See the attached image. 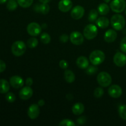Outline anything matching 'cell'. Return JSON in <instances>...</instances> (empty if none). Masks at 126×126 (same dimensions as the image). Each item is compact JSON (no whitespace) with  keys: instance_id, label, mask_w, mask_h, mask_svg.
I'll return each mask as SVG.
<instances>
[{"instance_id":"obj_1","label":"cell","mask_w":126,"mask_h":126,"mask_svg":"<svg viewBox=\"0 0 126 126\" xmlns=\"http://www.w3.org/2000/svg\"><path fill=\"white\" fill-rule=\"evenodd\" d=\"M111 25L114 30L118 31L122 30L126 25V20L123 16L117 14L112 16L110 20Z\"/></svg>"},{"instance_id":"obj_2","label":"cell","mask_w":126,"mask_h":126,"mask_svg":"<svg viewBox=\"0 0 126 126\" xmlns=\"http://www.w3.org/2000/svg\"><path fill=\"white\" fill-rule=\"evenodd\" d=\"M105 55L100 50H95L91 52L89 56V60L94 65H99L104 62Z\"/></svg>"},{"instance_id":"obj_3","label":"cell","mask_w":126,"mask_h":126,"mask_svg":"<svg viewBox=\"0 0 126 126\" xmlns=\"http://www.w3.org/2000/svg\"><path fill=\"white\" fill-rule=\"evenodd\" d=\"M27 49V46L22 41H17L11 46L12 53L16 57H20L25 54Z\"/></svg>"},{"instance_id":"obj_4","label":"cell","mask_w":126,"mask_h":126,"mask_svg":"<svg viewBox=\"0 0 126 126\" xmlns=\"http://www.w3.org/2000/svg\"><path fill=\"white\" fill-rule=\"evenodd\" d=\"M97 81L98 84L103 87H107L110 86L112 82L111 75L106 71H102L98 73L97 78Z\"/></svg>"},{"instance_id":"obj_5","label":"cell","mask_w":126,"mask_h":126,"mask_svg":"<svg viewBox=\"0 0 126 126\" xmlns=\"http://www.w3.org/2000/svg\"><path fill=\"white\" fill-rule=\"evenodd\" d=\"M84 38L87 39L91 40L95 38L98 34L97 27L94 24H89L86 26L83 31Z\"/></svg>"},{"instance_id":"obj_6","label":"cell","mask_w":126,"mask_h":126,"mask_svg":"<svg viewBox=\"0 0 126 126\" xmlns=\"http://www.w3.org/2000/svg\"><path fill=\"white\" fill-rule=\"evenodd\" d=\"M110 7L115 13H121L125 10L126 1L125 0H113L110 2Z\"/></svg>"},{"instance_id":"obj_7","label":"cell","mask_w":126,"mask_h":126,"mask_svg":"<svg viewBox=\"0 0 126 126\" xmlns=\"http://www.w3.org/2000/svg\"><path fill=\"white\" fill-rule=\"evenodd\" d=\"M27 32L32 36H37L42 31V27L39 23L36 22H32L27 26Z\"/></svg>"},{"instance_id":"obj_8","label":"cell","mask_w":126,"mask_h":126,"mask_svg":"<svg viewBox=\"0 0 126 126\" xmlns=\"http://www.w3.org/2000/svg\"><path fill=\"white\" fill-rule=\"evenodd\" d=\"M113 62L116 66L123 67L126 64V55L124 53L118 52L114 55Z\"/></svg>"},{"instance_id":"obj_9","label":"cell","mask_w":126,"mask_h":126,"mask_svg":"<svg viewBox=\"0 0 126 126\" xmlns=\"http://www.w3.org/2000/svg\"><path fill=\"white\" fill-rule=\"evenodd\" d=\"M70 39L71 43L75 45H81L84 42V36L79 32H73L70 36Z\"/></svg>"},{"instance_id":"obj_10","label":"cell","mask_w":126,"mask_h":126,"mask_svg":"<svg viewBox=\"0 0 126 126\" xmlns=\"http://www.w3.org/2000/svg\"><path fill=\"white\" fill-rule=\"evenodd\" d=\"M39 113H40V109H39V106L38 104H32L28 107L27 114L30 119H36L39 116Z\"/></svg>"},{"instance_id":"obj_11","label":"cell","mask_w":126,"mask_h":126,"mask_svg":"<svg viewBox=\"0 0 126 126\" xmlns=\"http://www.w3.org/2000/svg\"><path fill=\"white\" fill-rule=\"evenodd\" d=\"M85 10L82 6H76L72 9L71 12V16L73 19L79 20L83 17Z\"/></svg>"},{"instance_id":"obj_12","label":"cell","mask_w":126,"mask_h":126,"mask_svg":"<svg viewBox=\"0 0 126 126\" xmlns=\"http://www.w3.org/2000/svg\"><path fill=\"white\" fill-rule=\"evenodd\" d=\"M108 94L112 98H119L123 94V89L118 85L113 84L108 89Z\"/></svg>"},{"instance_id":"obj_13","label":"cell","mask_w":126,"mask_h":126,"mask_svg":"<svg viewBox=\"0 0 126 126\" xmlns=\"http://www.w3.org/2000/svg\"><path fill=\"white\" fill-rule=\"evenodd\" d=\"M33 91L30 86H25L23 87L19 92L20 98L23 100H27L30 99L33 96Z\"/></svg>"},{"instance_id":"obj_14","label":"cell","mask_w":126,"mask_h":126,"mask_svg":"<svg viewBox=\"0 0 126 126\" xmlns=\"http://www.w3.org/2000/svg\"><path fill=\"white\" fill-rule=\"evenodd\" d=\"M9 82L11 86L15 89L21 88L22 87H23V84H24V81L22 77L17 76V75H15V76H12V77H11Z\"/></svg>"},{"instance_id":"obj_15","label":"cell","mask_w":126,"mask_h":126,"mask_svg":"<svg viewBox=\"0 0 126 126\" xmlns=\"http://www.w3.org/2000/svg\"><path fill=\"white\" fill-rule=\"evenodd\" d=\"M73 2L71 0H60L58 4L59 9L61 12H67L71 9Z\"/></svg>"},{"instance_id":"obj_16","label":"cell","mask_w":126,"mask_h":126,"mask_svg":"<svg viewBox=\"0 0 126 126\" xmlns=\"http://www.w3.org/2000/svg\"><path fill=\"white\" fill-rule=\"evenodd\" d=\"M34 10L37 13L41 14H47L50 11V6L47 3H37L34 5Z\"/></svg>"},{"instance_id":"obj_17","label":"cell","mask_w":126,"mask_h":126,"mask_svg":"<svg viewBox=\"0 0 126 126\" xmlns=\"http://www.w3.org/2000/svg\"><path fill=\"white\" fill-rule=\"evenodd\" d=\"M117 36H118V34L114 30L110 29L108 30L105 33L104 39L107 43H111L114 42L116 39Z\"/></svg>"},{"instance_id":"obj_18","label":"cell","mask_w":126,"mask_h":126,"mask_svg":"<svg viewBox=\"0 0 126 126\" xmlns=\"http://www.w3.org/2000/svg\"><path fill=\"white\" fill-rule=\"evenodd\" d=\"M76 65L79 68L86 69L89 66V62L87 57L85 56H80L76 60Z\"/></svg>"},{"instance_id":"obj_19","label":"cell","mask_w":126,"mask_h":126,"mask_svg":"<svg viewBox=\"0 0 126 126\" xmlns=\"http://www.w3.org/2000/svg\"><path fill=\"white\" fill-rule=\"evenodd\" d=\"M97 26L100 28H106L109 26L110 21L108 18L105 17H101L98 18L95 21Z\"/></svg>"},{"instance_id":"obj_20","label":"cell","mask_w":126,"mask_h":126,"mask_svg":"<svg viewBox=\"0 0 126 126\" xmlns=\"http://www.w3.org/2000/svg\"><path fill=\"white\" fill-rule=\"evenodd\" d=\"M84 111V106L81 103H76L73 106L72 112L75 115H80Z\"/></svg>"},{"instance_id":"obj_21","label":"cell","mask_w":126,"mask_h":126,"mask_svg":"<svg viewBox=\"0 0 126 126\" xmlns=\"http://www.w3.org/2000/svg\"><path fill=\"white\" fill-rule=\"evenodd\" d=\"M9 89L10 85L7 80L1 79H0V93L6 94L9 92Z\"/></svg>"},{"instance_id":"obj_22","label":"cell","mask_w":126,"mask_h":126,"mask_svg":"<svg viewBox=\"0 0 126 126\" xmlns=\"http://www.w3.org/2000/svg\"><path fill=\"white\" fill-rule=\"evenodd\" d=\"M110 9V7L107 3H101L98 5L97 11H98L99 14L102 15V16H105L109 13Z\"/></svg>"},{"instance_id":"obj_23","label":"cell","mask_w":126,"mask_h":126,"mask_svg":"<svg viewBox=\"0 0 126 126\" xmlns=\"http://www.w3.org/2000/svg\"><path fill=\"white\" fill-rule=\"evenodd\" d=\"M64 78L68 83H72L75 80V75L71 70H66L64 72Z\"/></svg>"},{"instance_id":"obj_24","label":"cell","mask_w":126,"mask_h":126,"mask_svg":"<svg viewBox=\"0 0 126 126\" xmlns=\"http://www.w3.org/2000/svg\"><path fill=\"white\" fill-rule=\"evenodd\" d=\"M98 11H97L95 9L91 10L88 15V20L90 22H91V23H92L94 22H95L97 18H98Z\"/></svg>"},{"instance_id":"obj_25","label":"cell","mask_w":126,"mask_h":126,"mask_svg":"<svg viewBox=\"0 0 126 126\" xmlns=\"http://www.w3.org/2000/svg\"><path fill=\"white\" fill-rule=\"evenodd\" d=\"M7 9L9 11H13L18 7V2L16 0H9L7 3Z\"/></svg>"},{"instance_id":"obj_26","label":"cell","mask_w":126,"mask_h":126,"mask_svg":"<svg viewBox=\"0 0 126 126\" xmlns=\"http://www.w3.org/2000/svg\"><path fill=\"white\" fill-rule=\"evenodd\" d=\"M18 4L23 8L29 7L33 3V0H17Z\"/></svg>"},{"instance_id":"obj_27","label":"cell","mask_w":126,"mask_h":126,"mask_svg":"<svg viewBox=\"0 0 126 126\" xmlns=\"http://www.w3.org/2000/svg\"><path fill=\"white\" fill-rule=\"evenodd\" d=\"M38 45V41L36 38L32 37V38H29L27 41V46L30 49H33V48L36 47Z\"/></svg>"},{"instance_id":"obj_28","label":"cell","mask_w":126,"mask_h":126,"mask_svg":"<svg viewBox=\"0 0 126 126\" xmlns=\"http://www.w3.org/2000/svg\"><path fill=\"white\" fill-rule=\"evenodd\" d=\"M119 116L124 120H126V105H121L118 108Z\"/></svg>"},{"instance_id":"obj_29","label":"cell","mask_w":126,"mask_h":126,"mask_svg":"<svg viewBox=\"0 0 126 126\" xmlns=\"http://www.w3.org/2000/svg\"><path fill=\"white\" fill-rule=\"evenodd\" d=\"M41 41L45 44H49L51 41V38L50 36L47 33H43L41 35Z\"/></svg>"},{"instance_id":"obj_30","label":"cell","mask_w":126,"mask_h":126,"mask_svg":"<svg viewBox=\"0 0 126 126\" xmlns=\"http://www.w3.org/2000/svg\"><path fill=\"white\" fill-rule=\"evenodd\" d=\"M98 68L96 66V65H91L89 66V65L88 67L86 68V73L89 75H94L98 71Z\"/></svg>"},{"instance_id":"obj_31","label":"cell","mask_w":126,"mask_h":126,"mask_svg":"<svg viewBox=\"0 0 126 126\" xmlns=\"http://www.w3.org/2000/svg\"><path fill=\"white\" fill-rule=\"evenodd\" d=\"M59 126H75L76 124L72 120L69 119H63L59 123Z\"/></svg>"},{"instance_id":"obj_32","label":"cell","mask_w":126,"mask_h":126,"mask_svg":"<svg viewBox=\"0 0 126 126\" xmlns=\"http://www.w3.org/2000/svg\"><path fill=\"white\" fill-rule=\"evenodd\" d=\"M104 94V91H103V88L101 87H98L94 90V95L95 98H101L102 96Z\"/></svg>"},{"instance_id":"obj_33","label":"cell","mask_w":126,"mask_h":126,"mask_svg":"<svg viewBox=\"0 0 126 126\" xmlns=\"http://www.w3.org/2000/svg\"><path fill=\"white\" fill-rule=\"evenodd\" d=\"M5 98H6L7 102H9V103H13V102H15L16 99V95L12 92H7Z\"/></svg>"},{"instance_id":"obj_34","label":"cell","mask_w":126,"mask_h":126,"mask_svg":"<svg viewBox=\"0 0 126 126\" xmlns=\"http://www.w3.org/2000/svg\"><path fill=\"white\" fill-rule=\"evenodd\" d=\"M120 49L123 52L126 54V36L123 38L121 41Z\"/></svg>"},{"instance_id":"obj_35","label":"cell","mask_w":126,"mask_h":126,"mask_svg":"<svg viewBox=\"0 0 126 126\" xmlns=\"http://www.w3.org/2000/svg\"><path fill=\"white\" fill-rule=\"evenodd\" d=\"M59 66L62 69H63V70H66L67 69V68L68 67V63L67 61L65 60H60V62H59Z\"/></svg>"},{"instance_id":"obj_36","label":"cell","mask_w":126,"mask_h":126,"mask_svg":"<svg viewBox=\"0 0 126 126\" xmlns=\"http://www.w3.org/2000/svg\"><path fill=\"white\" fill-rule=\"evenodd\" d=\"M69 38L70 37L68 36V35H67L66 34H63L60 36V41L62 43H66L68 42Z\"/></svg>"},{"instance_id":"obj_37","label":"cell","mask_w":126,"mask_h":126,"mask_svg":"<svg viewBox=\"0 0 126 126\" xmlns=\"http://www.w3.org/2000/svg\"><path fill=\"white\" fill-rule=\"evenodd\" d=\"M87 121V119L85 116H81L77 119V123L79 125H82V124H85Z\"/></svg>"},{"instance_id":"obj_38","label":"cell","mask_w":126,"mask_h":126,"mask_svg":"<svg viewBox=\"0 0 126 126\" xmlns=\"http://www.w3.org/2000/svg\"><path fill=\"white\" fill-rule=\"evenodd\" d=\"M6 65L5 62L2 60H0V73H2L6 70Z\"/></svg>"},{"instance_id":"obj_39","label":"cell","mask_w":126,"mask_h":126,"mask_svg":"<svg viewBox=\"0 0 126 126\" xmlns=\"http://www.w3.org/2000/svg\"><path fill=\"white\" fill-rule=\"evenodd\" d=\"M33 83V80L32 78H28L26 79L25 81V84L27 86H32Z\"/></svg>"},{"instance_id":"obj_40","label":"cell","mask_w":126,"mask_h":126,"mask_svg":"<svg viewBox=\"0 0 126 126\" xmlns=\"http://www.w3.org/2000/svg\"><path fill=\"white\" fill-rule=\"evenodd\" d=\"M45 104V102L43 99H41L38 101V105L39 106V107H43V106Z\"/></svg>"},{"instance_id":"obj_41","label":"cell","mask_w":126,"mask_h":126,"mask_svg":"<svg viewBox=\"0 0 126 126\" xmlns=\"http://www.w3.org/2000/svg\"><path fill=\"white\" fill-rule=\"evenodd\" d=\"M40 2H42V3H48V2H50L51 0H38Z\"/></svg>"},{"instance_id":"obj_42","label":"cell","mask_w":126,"mask_h":126,"mask_svg":"<svg viewBox=\"0 0 126 126\" xmlns=\"http://www.w3.org/2000/svg\"><path fill=\"white\" fill-rule=\"evenodd\" d=\"M7 1V0H0V4H2L6 3Z\"/></svg>"},{"instance_id":"obj_43","label":"cell","mask_w":126,"mask_h":126,"mask_svg":"<svg viewBox=\"0 0 126 126\" xmlns=\"http://www.w3.org/2000/svg\"><path fill=\"white\" fill-rule=\"evenodd\" d=\"M103 1H104L105 2H106V3H108V2H110L111 0H103Z\"/></svg>"},{"instance_id":"obj_44","label":"cell","mask_w":126,"mask_h":126,"mask_svg":"<svg viewBox=\"0 0 126 126\" xmlns=\"http://www.w3.org/2000/svg\"><path fill=\"white\" fill-rule=\"evenodd\" d=\"M42 27V28H46L47 25L46 24H43V27Z\"/></svg>"},{"instance_id":"obj_45","label":"cell","mask_w":126,"mask_h":126,"mask_svg":"<svg viewBox=\"0 0 126 126\" xmlns=\"http://www.w3.org/2000/svg\"><path fill=\"white\" fill-rule=\"evenodd\" d=\"M125 14H126V12H125Z\"/></svg>"}]
</instances>
